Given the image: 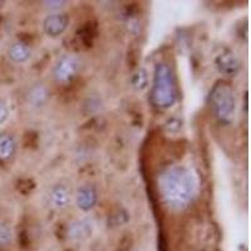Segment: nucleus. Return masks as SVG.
Segmentation results:
<instances>
[{"mask_svg":"<svg viewBox=\"0 0 251 251\" xmlns=\"http://www.w3.org/2000/svg\"><path fill=\"white\" fill-rule=\"evenodd\" d=\"M69 23V18L67 14H60V13H55V14L48 15L44 19L43 28L46 34L49 37H58L66 30Z\"/></svg>","mask_w":251,"mask_h":251,"instance_id":"obj_6","label":"nucleus"},{"mask_svg":"<svg viewBox=\"0 0 251 251\" xmlns=\"http://www.w3.org/2000/svg\"><path fill=\"white\" fill-rule=\"evenodd\" d=\"M80 68V62L77 57L71 54L63 55L54 67V78L59 83H69L75 79Z\"/></svg>","mask_w":251,"mask_h":251,"instance_id":"obj_4","label":"nucleus"},{"mask_svg":"<svg viewBox=\"0 0 251 251\" xmlns=\"http://www.w3.org/2000/svg\"><path fill=\"white\" fill-rule=\"evenodd\" d=\"M49 98V92L47 89V87L44 86H35L34 88L31 89L30 93H29V102L35 107L43 106L44 103L48 100Z\"/></svg>","mask_w":251,"mask_h":251,"instance_id":"obj_12","label":"nucleus"},{"mask_svg":"<svg viewBox=\"0 0 251 251\" xmlns=\"http://www.w3.org/2000/svg\"><path fill=\"white\" fill-rule=\"evenodd\" d=\"M134 88L137 89H143L147 83H149V77H147V73H146L145 69H140V71L133 75V79H132Z\"/></svg>","mask_w":251,"mask_h":251,"instance_id":"obj_13","label":"nucleus"},{"mask_svg":"<svg viewBox=\"0 0 251 251\" xmlns=\"http://www.w3.org/2000/svg\"><path fill=\"white\" fill-rule=\"evenodd\" d=\"M98 195L96 188L92 186H82L78 188L77 195H75V202L78 207L83 211H89L97 203Z\"/></svg>","mask_w":251,"mask_h":251,"instance_id":"obj_7","label":"nucleus"},{"mask_svg":"<svg viewBox=\"0 0 251 251\" xmlns=\"http://www.w3.org/2000/svg\"><path fill=\"white\" fill-rule=\"evenodd\" d=\"M8 116H9V111L5 102L0 100V125H3V123L8 120Z\"/></svg>","mask_w":251,"mask_h":251,"instance_id":"obj_15","label":"nucleus"},{"mask_svg":"<svg viewBox=\"0 0 251 251\" xmlns=\"http://www.w3.org/2000/svg\"><path fill=\"white\" fill-rule=\"evenodd\" d=\"M12 241V230L6 224H0V246H6Z\"/></svg>","mask_w":251,"mask_h":251,"instance_id":"obj_14","label":"nucleus"},{"mask_svg":"<svg viewBox=\"0 0 251 251\" xmlns=\"http://www.w3.org/2000/svg\"><path fill=\"white\" fill-rule=\"evenodd\" d=\"M47 8H50V9H60L62 6H64L66 1H44Z\"/></svg>","mask_w":251,"mask_h":251,"instance_id":"obj_16","label":"nucleus"},{"mask_svg":"<svg viewBox=\"0 0 251 251\" xmlns=\"http://www.w3.org/2000/svg\"><path fill=\"white\" fill-rule=\"evenodd\" d=\"M158 190L163 201L170 207L183 208L196 195L197 177L187 167L174 166L160 174Z\"/></svg>","mask_w":251,"mask_h":251,"instance_id":"obj_1","label":"nucleus"},{"mask_svg":"<svg viewBox=\"0 0 251 251\" xmlns=\"http://www.w3.org/2000/svg\"><path fill=\"white\" fill-rule=\"evenodd\" d=\"M150 100L153 107L166 109L172 107L177 100V87L170 67L165 63H158L154 69Z\"/></svg>","mask_w":251,"mask_h":251,"instance_id":"obj_2","label":"nucleus"},{"mask_svg":"<svg viewBox=\"0 0 251 251\" xmlns=\"http://www.w3.org/2000/svg\"><path fill=\"white\" fill-rule=\"evenodd\" d=\"M92 234V224L82 220L72 224L68 228V235L73 240H84Z\"/></svg>","mask_w":251,"mask_h":251,"instance_id":"obj_11","label":"nucleus"},{"mask_svg":"<svg viewBox=\"0 0 251 251\" xmlns=\"http://www.w3.org/2000/svg\"><path fill=\"white\" fill-rule=\"evenodd\" d=\"M15 145L14 138L10 134L5 132H0V161H8L10 160L15 153Z\"/></svg>","mask_w":251,"mask_h":251,"instance_id":"obj_9","label":"nucleus"},{"mask_svg":"<svg viewBox=\"0 0 251 251\" xmlns=\"http://www.w3.org/2000/svg\"><path fill=\"white\" fill-rule=\"evenodd\" d=\"M49 200H50L51 207L57 208V210L66 208L71 201V192H69L68 187L64 185L54 186L49 195Z\"/></svg>","mask_w":251,"mask_h":251,"instance_id":"obj_8","label":"nucleus"},{"mask_svg":"<svg viewBox=\"0 0 251 251\" xmlns=\"http://www.w3.org/2000/svg\"><path fill=\"white\" fill-rule=\"evenodd\" d=\"M212 109L220 122L230 125L235 118L236 112V98L232 87L227 82H217L210 94Z\"/></svg>","mask_w":251,"mask_h":251,"instance_id":"obj_3","label":"nucleus"},{"mask_svg":"<svg viewBox=\"0 0 251 251\" xmlns=\"http://www.w3.org/2000/svg\"><path fill=\"white\" fill-rule=\"evenodd\" d=\"M91 251H106L102 245H94L93 248L91 249Z\"/></svg>","mask_w":251,"mask_h":251,"instance_id":"obj_17","label":"nucleus"},{"mask_svg":"<svg viewBox=\"0 0 251 251\" xmlns=\"http://www.w3.org/2000/svg\"><path fill=\"white\" fill-rule=\"evenodd\" d=\"M215 63H216L217 69L226 75H237L241 69V62L230 50H226L217 55Z\"/></svg>","mask_w":251,"mask_h":251,"instance_id":"obj_5","label":"nucleus"},{"mask_svg":"<svg viewBox=\"0 0 251 251\" xmlns=\"http://www.w3.org/2000/svg\"><path fill=\"white\" fill-rule=\"evenodd\" d=\"M31 50L29 46L24 42H17L10 46L8 50L9 58L15 63H24L30 58Z\"/></svg>","mask_w":251,"mask_h":251,"instance_id":"obj_10","label":"nucleus"}]
</instances>
